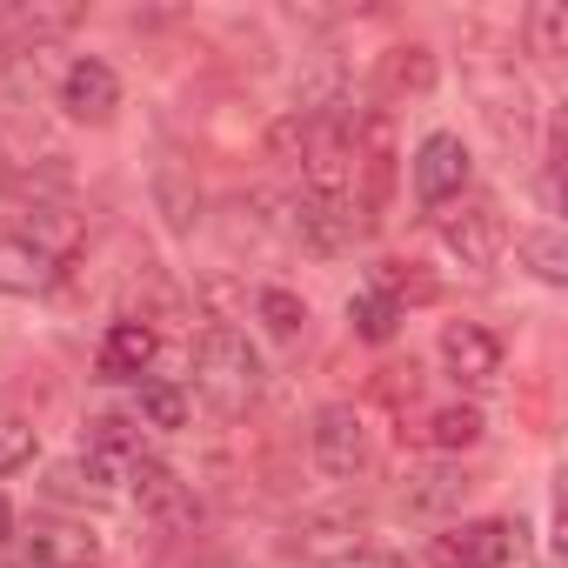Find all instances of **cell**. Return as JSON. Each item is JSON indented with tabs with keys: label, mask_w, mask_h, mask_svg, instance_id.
I'll use <instances>...</instances> for the list:
<instances>
[{
	"label": "cell",
	"mask_w": 568,
	"mask_h": 568,
	"mask_svg": "<svg viewBox=\"0 0 568 568\" xmlns=\"http://www.w3.org/2000/svg\"><path fill=\"white\" fill-rule=\"evenodd\" d=\"M194 382H201V395L214 402V408H247L254 395H261V382H267V368H261V355H254V342L241 335V328H227V322H214L201 342H194Z\"/></svg>",
	"instance_id": "1"
},
{
	"label": "cell",
	"mask_w": 568,
	"mask_h": 568,
	"mask_svg": "<svg viewBox=\"0 0 568 568\" xmlns=\"http://www.w3.org/2000/svg\"><path fill=\"white\" fill-rule=\"evenodd\" d=\"M308 448H315V468H322L328 481H362L368 462H375V448H368V422H362L348 402H328V408L315 415Z\"/></svg>",
	"instance_id": "2"
},
{
	"label": "cell",
	"mask_w": 568,
	"mask_h": 568,
	"mask_svg": "<svg viewBox=\"0 0 568 568\" xmlns=\"http://www.w3.org/2000/svg\"><path fill=\"white\" fill-rule=\"evenodd\" d=\"M128 481H134V508H141V521L148 528H161V535H187L194 521H201V501H194V488L174 475V468H161V462H134L128 468Z\"/></svg>",
	"instance_id": "3"
},
{
	"label": "cell",
	"mask_w": 568,
	"mask_h": 568,
	"mask_svg": "<svg viewBox=\"0 0 568 568\" xmlns=\"http://www.w3.org/2000/svg\"><path fill=\"white\" fill-rule=\"evenodd\" d=\"M468 181H475V161H468V141H462V134H428V141L415 148V194H422L428 207L462 201Z\"/></svg>",
	"instance_id": "4"
},
{
	"label": "cell",
	"mask_w": 568,
	"mask_h": 568,
	"mask_svg": "<svg viewBox=\"0 0 568 568\" xmlns=\"http://www.w3.org/2000/svg\"><path fill=\"white\" fill-rule=\"evenodd\" d=\"M295 234L315 247V254H342L368 234V207L362 201H322V194H302L295 207Z\"/></svg>",
	"instance_id": "5"
},
{
	"label": "cell",
	"mask_w": 568,
	"mask_h": 568,
	"mask_svg": "<svg viewBox=\"0 0 568 568\" xmlns=\"http://www.w3.org/2000/svg\"><path fill=\"white\" fill-rule=\"evenodd\" d=\"M435 568H501L515 555V528L508 521H462L448 535H435Z\"/></svg>",
	"instance_id": "6"
},
{
	"label": "cell",
	"mask_w": 568,
	"mask_h": 568,
	"mask_svg": "<svg viewBox=\"0 0 568 568\" xmlns=\"http://www.w3.org/2000/svg\"><path fill=\"white\" fill-rule=\"evenodd\" d=\"M61 108H68V121H88V128L114 121V108H121V81H114V68L94 61V54H81V61L61 74Z\"/></svg>",
	"instance_id": "7"
},
{
	"label": "cell",
	"mask_w": 568,
	"mask_h": 568,
	"mask_svg": "<svg viewBox=\"0 0 568 568\" xmlns=\"http://www.w3.org/2000/svg\"><path fill=\"white\" fill-rule=\"evenodd\" d=\"M442 241H448V254L462 261V267H495L501 261V214L488 207V201H468L462 214H448L442 221Z\"/></svg>",
	"instance_id": "8"
},
{
	"label": "cell",
	"mask_w": 568,
	"mask_h": 568,
	"mask_svg": "<svg viewBox=\"0 0 568 568\" xmlns=\"http://www.w3.org/2000/svg\"><path fill=\"white\" fill-rule=\"evenodd\" d=\"M442 368H448L455 382L481 388V382L501 375V342H495L481 322H448V328H442Z\"/></svg>",
	"instance_id": "9"
},
{
	"label": "cell",
	"mask_w": 568,
	"mask_h": 568,
	"mask_svg": "<svg viewBox=\"0 0 568 568\" xmlns=\"http://www.w3.org/2000/svg\"><path fill=\"white\" fill-rule=\"evenodd\" d=\"M74 21H81V8L74 0H34V8H0V34H8L21 54H41L48 41H61V34H74Z\"/></svg>",
	"instance_id": "10"
},
{
	"label": "cell",
	"mask_w": 568,
	"mask_h": 568,
	"mask_svg": "<svg viewBox=\"0 0 568 568\" xmlns=\"http://www.w3.org/2000/svg\"><path fill=\"white\" fill-rule=\"evenodd\" d=\"M28 561L34 568H94L101 561V535L74 528V521H41L28 535Z\"/></svg>",
	"instance_id": "11"
},
{
	"label": "cell",
	"mask_w": 568,
	"mask_h": 568,
	"mask_svg": "<svg viewBox=\"0 0 568 568\" xmlns=\"http://www.w3.org/2000/svg\"><path fill=\"white\" fill-rule=\"evenodd\" d=\"M54 254H41L28 234H8L0 241V295H48L54 288Z\"/></svg>",
	"instance_id": "12"
},
{
	"label": "cell",
	"mask_w": 568,
	"mask_h": 568,
	"mask_svg": "<svg viewBox=\"0 0 568 568\" xmlns=\"http://www.w3.org/2000/svg\"><path fill=\"white\" fill-rule=\"evenodd\" d=\"M154 368V328L148 322H114L108 342H101V375L108 382H134Z\"/></svg>",
	"instance_id": "13"
},
{
	"label": "cell",
	"mask_w": 568,
	"mask_h": 568,
	"mask_svg": "<svg viewBox=\"0 0 568 568\" xmlns=\"http://www.w3.org/2000/svg\"><path fill=\"white\" fill-rule=\"evenodd\" d=\"M462 495H468V475L435 462V468H415V475H408V495H402V501H408L415 515H442V508H455Z\"/></svg>",
	"instance_id": "14"
},
{
	"label": "cell",
	"mask_w": 568,
	"mask_h": 568,
	"mask_svg": "<svg viewBox=\"0 0 568 568\" xmlns=\"http://www.w3.org/2000/svg\"><path fill=\"white\" fill-rule=\"evenodd\" d=\"M515 261H521L535 281L561 288V281H568V241H561V227H535V234H521V241H515Z\"/></svg>",
	"instance_id": "15"
},
{
	"label": "cell",
	"mask_w": 568,
	"mask_h": 568,
	"mask_svg": "<svg viewBox=\"0 0 568 568\" xmlns=\"http://www.w3.org/2000/svg\"><path fill=\"white\" fill-rule=\"evenodd\" d=\"M481 428H488V422H481V408H475V402H448V408H435V415H428V442H435L442 455L475 448V442H481Z\"/></svg>",
	"instance_id": "16"
},
{
	"label": "cell",
	"mask_w": 568,
	"mask_h": 568,
	"mask_svg": "<svg viewBox=\"0 0 568 568\" xmlns=\"http://www.w3.org/2000/svg\"><path fill=\"white\" fill-rule=\"evenodd\" d=\"M348 328H355L362 342H388V335L402 328V302L382 295V288H362V295L348 302Z\"/></svg>",
	"instance_id": "17"
},
{
	"label": "cell",
	"mask_w": 568,
	"mask_h": 568,
	"mask_svg": "<svg viewBox=\"0 0 568 568\" xmlns=\"http://www.w3.org/2000/svg\"><path fill=\"white\" fill-rule=\"evenodd\" d=\"M141 422L148 428H181L187 422V395L174 382H141Z\"/></svg>",
	"instance_id": "18"
},
{
	"label": "cell",
	"mask_w": 568,
	"mask_h": 568,
	"mask_svg": "<svg viewBox=\"0 0 568 568\" xmlns=\"http://www.w3.org/2000/svg\"><path fill=\"white\" fill-rule=\"evenodd\" d=\"M528 41H535V54H568V8L561 0H541L528 14Z\"/></svg>",
	"instance_id": "19"
},
{
	"label": "cell",
	"mask_w": 568,
	"mask_h": 568,
	"mask_svg": "<svg viewBox=\"0 0 568 568\" xmlns=\"http://www.w3.org/2000/svg\"><path fill=\"white\" fill-rule=\"evenodd\" d=\"M254 308H261V322H267L274 335H302V322H308V308H302L288 288H261V295H254Z\"/></svg>",
	"instance_id": "20"
},
{
	"label": "cell",
	"mask_w": 568,
	"mask_h": 568,
	"mask_svg": "<svg viewBox=\"0 0 568 568\" xmlns=\"http://www.w3.org/2000/svg\"><path fill=\"white\" fill-rule=\"evenodd\" d=\"M362 535V508H335V515H308L302 521V548H335L342 535Z\"/></svg>",
	"instance_id": "21"
},
{
	"label": "cell",
	"mask_w": 568,
	"mask_h": 568,
	"mask_svg": "<svg viewBox=\"0 0 568 568\" xmlns=\"http://www.w3.org/2000/svg\"><path fill=\"white\" fill-rule=\"evenodd\" d=\"M34 462V428L28 422H0V475H14Z\"/></svg>",
	"instance_id": "22"
},
{
	"label": "cell",
	"mask_w": 568,
	"mask_h": 568,
	"mask_svg": "<svg viewBox=\"0 0 568 568\" xmlns=\"http://www.w3.org/2000/svg\"><path fill=\"white\" fill-rule=\"evenodd\" d=\"M328 568H408L402 555H375V548H355V555H335Z\"/></svg>",
	"instance_id": "23"
},
{
	"label": "cell",
	"mask_w": 568,
	"mask_h": 568,
	"mask_svg": "<svg viewBox=\"0 0 568 568\" xmlns=\"http://www.w3.org/2000/svg\"><path fill=\"white\" fill-rule=\"evenodd\" d=\"M0 541H14V508H8V495H0Z\"/></svg>",
	"instance_id": "24"
},
{
	"label": "cell",
	"mask_w": 568,
	"mask_h": 568,
	"mask_svg": "<svg viewBox=\"0 0 568 568\" xmlns=\"http://www.w3.org/2000/svg\"><path fill=\"white\" fill-rule=\"evenodd\" d=\"M207 568H227V561H207Z\"/></svg>",
	"instance_id": "25"
}]
</instances>
